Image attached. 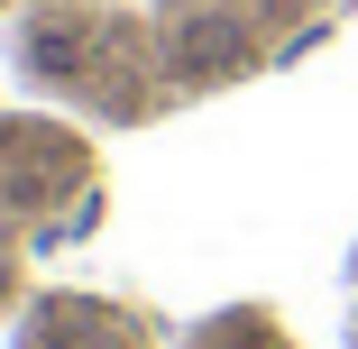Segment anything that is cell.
I'll return each instance as SVG.
<instances>
[{
    "mask_svg": "<svg viewBox=\"0 0 358 349\" xmlns=\"http://www.w3.org/2000/svg\"><path fill=\"white\" fill-rule=\"evenodd\" d=\"M184 64H193V74H230V64H239V37L221 19H202V28H184Z\"/></svg>",
    "mask_w": 358,
    "mask_h": 349,
    "instance_id": "6da1fadb",
    "label": "cell"
}]
</instances>
